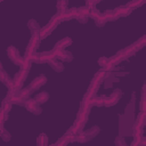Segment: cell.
Returning <instances> with one entry per match:
<instances>
[{"label": "cell", "mask_w": 146, "mask_h": 146, "mask_svg": "<svg viewBox=\"0 0 146 146\" xmlns=\"http://www.w3.org/2000/svg\"><path fill=\"white\" fill-rule=\"evenodd\" d=\"M7 54H8L9 58H10V60H11L13 63H15L16 65H22L23 58L21 57L18 50H17L15 47H8V48H7Z\"/></svg>", "instance_id": "cell-1"}, {"label": "cell", "mask_w": 146, "mask_h": 146, "mask_svg": "<svg viewBox=\"0 0 146 146\" xmlns=\"http://www.w3.org/2000/svg\"><path fill=\"white\" fill-rule=\"evenodd\" d=\"M26 76H27V71H25V70L19 71V72L14 76V79H13L14 87L17 88V89H21V87L23 86V82L25 81Z\"/></svg>", "instance_id": "cell-2"}, {"label": "cell", "mask_w": 146, "mask_h": 146, "mask_svg": "<svg viewBox=\"0 0 146 146\" xmlns=\"http://www.w3.org/2000/svg\"><path fill=\"white\" fill-rule=\"evenodd\" d=\"M57 25H58V22H56V21H52V19H51L47 26L42 27V29L39 31V36H40V39H43V38H46L47 35H49V34L52 32V30H54Z\"/></svg>", "instance_id": "cell-3"}, {"label": "cell", "mask_w": 146, "mask_h": 146, "mask_svg": "<svg viewBox=\"0 0 146 146\" xmlns=\"http://www.w3.org/2000/svg\"><path fill=\"white\" fill-rule=\"evenodd\" d=\"M46 82H47V78H46L44 75H39V76H36V78L30 83L29 88H30L31 90H38V89H40Z\"/></svg>", "instance_id": "cell-4"}, {"label": "cell", "mask_w": 146, "mask_h": 146, "mask_svg": "<svg viewBox=\"0 0 146 146\" xmlns=\"http://www.w3.org/2000/svg\"><path fill=\"white\" fill-rule=\"evenodd\" d=\"M23 106H25L26 110L30 111V112L33 113V114H40V113H41V108H40L39 104H36V103L34 102V99H27V100L24 103Z\"/></svg>", "instance_id": "cell-5"}, {"label": "cell", "mask_w": 146, "mask_h": 146, "mask_svg": "<svg viewBox=\"0 0 146 146\" xmlns=\"http://www.w3.org/2000/svg\"><path fill=\"white\" fill-rule=\"evenodd\" d=\"M55 51V56L64 62H71L72 58H73V55L66 50H57V49H54Z\"/></svg>", "instance_id": "cell-6"}, {"label": "cell", "mask_w": 146, "mask_h": 146, "mask_svg": "<svg viewBox=\"0 0 146 146\" xmlns=\"http://www.w3.org/2000/svg\"><path fill=\"white\" fill-rule=\"evenodd\" d=\"M71 43H72V40H71L70 38H64V39L59 40V41L56 43V46H55L54 49H57V50H64V48L67 47V46H70Z\"/></svg>", "instance_id": "cell-7"}, {"label": "cell", "mask_w": 146, "mask_h": 146, "mask_svg": "<svg viewBox=\"0 0 146 146\" xmlns=\"http://www.w3.org/2000/svg\"><path fill=\"white\" fill-rule=\"evenodd\" d=\"M48 98H49V94L46 92V91H41V92H39V94L35 95L34 102H35L36 104H42V103H44L46 100H48Z\"/></svg>", "instance_id": "cell-8"}, {"label": "cell", "mask_w": 146, "mask_h": 146, "mask_svg": "<svg viewBox=\"0 0 146 146\" xmlns=\"http://www.w3.org/2000/svg\"><path fill=\"white\" fill-rule=\"evenodd\" d=\"M48 63H49V65H50L55 71H57V72H62V71L64 70V65H63L62 63L55 60V59H51V60H49Z\"/></svg>", "instance_id": "cell-9"}, {"label": "cell", "mask_w": 146, "mask_h": 146, "mask_svg": "<svg viewBox=\"0 0 146 146\" xmlns=\"http://www.w3.org/2000/svg\"><path fill=\"white\" fill-rule=\"evenodd\" d=\"M27 26H29V29L31 30L32 34H33V33H38V32L40 31V30H39V25H38V23H36L35 19H31V21L27 23Z\"/></svg>", "instance_id": "cell-10"}, {"label": "cell", "mask_w": 146, "mask_h": 146, "mask_svg": "<svg viewBox=\"0 0 146 146\" xmlns=\"http://www.w3.org/2000/svg\"><path fill=\"white\" fill-rule=\"evenodd\" d=\"M70 143V138H68V136H64V137H62L56 144H54V145H51V146H66L67 144Z\"/></svg>", "instance_id": "cell-11"}, {"label": "cell", "mask_w": 146, "mask_h": 146, "mask_svg": "<svg viewBox=\"0 0 146 146\" xmlns=\"http://www.w3.org/2000/svg\"><path fill=\"white\" fill-rule=\"evenodd\" d=\"M95 22H96L97 26H103V25H105V23L107 22V19H106V17H105L104 14H100V15L95 19Z\"/></svg>", "instance_id": "cell-12"}, {"label": "cell", "mask_w": 146, "mask_h": 146, "mask_svg": "<svg viewBox=\"0 0 146 146\" xmlns=\"http://www.w3.org/2000/svg\"><path fill=\"white\" fill-rule=\"evenodd\" d=\"M105 72L104 71H99V72H97L96 73V75H95V78H94V81H96V82H98V83H100L102 81H103V79L105 78Z\"/></svg>", "instance_id": "cell-13"}, {"label": "cell", "mask_w": 146, "mask_h": 146, "mask_svg": "<svg viewBox=\"0 0 146 146\" xmlns=\"http://www.w3.org/2000/svg\"><path fill=\"white\" fill-rule=\"evenodd\" d=\"M99 15H100V11H99L98 9H96V8H90V10H89V17L96 19Z\"/></svg>", "instance_id": "cell-14"}, {"label": "cell", "mask_w": 146, "mask_h": 146, "mask_svg": "<svg viewBox=\"0 0 146 146\" xmlns=\"http://www.w3.org/2000/svg\"><path fill=\"white\" fill-rule=\"evenodd\" d=\"M47 143H48V139L44 135H41L38 138V146H47Z\"/></svg>", "instance_id": "cell-15"}, {"label": "cell", "mask_w": 146, "mask_h": 146, "mask_svg": "<svg viewBox=\"0 0 146 146\" xmlns=\"http://www.w3.org/2000/svg\"><path fill=\"white\" fill-rule=\"evenodd\" d=\"M98 63H99V65H100L102 67L106 68L107 65H108V58H106V57H102V58L98 59Z\"/></svg>", "instance_id": "cell-16"}, {"label": "cell", "mask_w": 146, "mask_h": 146, "mask_svg": "<svg viewBox=\"0 0 146 146\" xmlns=\"http://www.w3.org/2000/svg\"><path fill=\"white\" fill-rule=\"evenodd\" d=\"M0 137H2V139L5 140V141H7V140H9V132L7 131V130H5V129H2L1 131H0Z\"/></svg>", "instance_id": "cell-17"}, {"label": "cell", "mask_w": 146, "mask_h": 146, "mask_svg": "<svg viewBox=\"0 0 146 146\" xmlns=\"http://www.w3.org/2000/svg\"><path fill=\"white\" fill-rule=\"evenodd\" d=\"M115 144H116V146H128L127 143H125V140L122 137H117L115 139Z\"/></svg>", "instance_id": "cell-18"}, {"label": "cell", "mask_w": 146, "mask_h": 146, "mask_svg": "<svg viewBox=\"0 0 146 146\" xmlns=\"http://www.w3.org/2000/svg\"><path fill=\"white\" fill-rule=\"evenodd\" d=\"M66 5H67V1H59V2L57 3V8L59 9V11H64V10H66V9H65Z\"/></svg>", "instance_id": "cell-19"}, {"label": "cell", "mask_w": 146, "mask_h": 146, "mask_svg": "<svg viewBox=\"0 0 146 146\" xmlns=\"http://www.w3.org/2000/svg\"><path fill=\"white\" fill-rule=\"evenodd\" d=\"M0 70H2V65H1V63H0Z\"/></svg>", "instance_id": "cell-20"}]
</instances>
